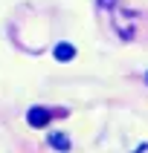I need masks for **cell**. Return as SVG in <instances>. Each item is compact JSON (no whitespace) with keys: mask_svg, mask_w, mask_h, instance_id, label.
Returning <instances> with one entry per match:
<instances>
[{"mask_svg":"<svg viewBox=\"0 0 148 153\" xmlns=\"http://www.w3.org/2000/svg\"><path fill=\"white\" fill-rule=\"evenodd\" d=\"M50 116H52V113L47 110V107H32V110L26 113V121H29L32 127H44V124L50 121Z\"/></svg>","mask_w":148,"mask_h":153,"instance_id":"cell-1","label":"cell"},{"mask_svg":"<svg viewBox=\"0 0 148 153\" xmlns=\"http://www.w3.org/2000/svg\"><path fill=\"white\" fill-rule=\"evenodd\" d=\"M52 55H55V61H73V58H76V46L67 43V41H61L58 46L52 49Z\"/></svg>","mask_w":148,"mask_h":153,"instance_id":"cell-2","label":"cell"},{"mask_svg":"<svg viewBox=\"0 0 148 153\" xmlns=\"http://www.w3.org/2000/svg\"><path fill=\"white\" fill-rule=\"evenodd\" d=\"M50 145L55 147V150L67 153L70 150V139H67V133H50Z\"/></svg>","mask_w":148,"mask_h":153,"instance_id":"cell-3","label":"cell"},{"mask_svg":"<svg viewBox=\"0 0 148 153\" xmlns=\"http://www.w3.org/2000/svg\"><path fill=\"white\" fill-rule=\"evenodd\" d=\"M110 3H113V0H102V6H110Z\"/></svg>","mask_w":148,"mask_h":153,"instance_id":"cell-4","label":"cell"},{"mask_svg":"<svg viewBox=\"0 0 148 153\" xmlns=\"http://www.w3.org/2000/svg\"><path fill=\"white\" fill-rule=\"evenodd\" d=\"M145 81H148V75H145Z\"/></svg>","mask_w":148,"mask_h":153,"instance_id":"cell-5","label":"cell"}]
</instances>
